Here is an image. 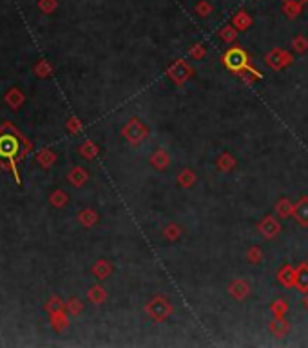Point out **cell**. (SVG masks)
<instances>
[{
    "label": "cell",
    "instance_id": "1",
    "mask_svg": "<svg viewBox=\"0 0 308 348\" xmlns=\"http://www.w3.org/2000/svg\"><path fill=\"white\" fill-rule=\"evenodd\" d=\"M223 63L228 71H234V73H240L243 71L245 67L250 65V60H249V54L245 53L241 47H230L226 49L225 54H223Z\"/></svg>",
    "mask_w": 308,
    "mask_h": 348
},
{
    "label": "cell",
    "instance_id": "2",
    "mask_svg": "<svg viewBox=\"0 0 308 348\" xmlns=\"http://www.w3.org/2000/svg\"><path fill=\"white\" fill-rule=\"evenodd\" d=\"M145 312L149 314L154 321H163V319H167L172 314V305L165 298H162V296H156V298H152L150 303H147Z\"/></svg>",
    "mask_w": 308,
    "mask_h": 348
},
{
    "label": "cell",
    "instance_id": "3",
    "mask_svg": "<svg viewBox=\"0 0 308 348\" xmlns=\"http://www.w3.org/2000/svg\"><path fill=\"white\" fill-rule=\"evenodd\" d=\"M123 136H125L131 144H141V142L149 136V129L145 125H141L136 118H132L131 122L123 127Z\"/></svg>",
    "mask_w": 308,
    "mask_h": 348
},
{
    "label": "cell",
    "instance_id": "4",
    "mask_svg": "<svg viewBox=\"0 0 308 348\" xmlns=\"http://www.w3.org/2000/svg\"><path fill=\"white\" fill-rule=\"evenodd\" d=\"M192 73H194V71H192V67H190L185 60H178V62H174L171 67H169L167 75H169V78L174 82V84L181 86V84H183L187 78L192 77Z\"/></svg>",
    "mask_w": 308,
    "mask_h": 348
},
{
    "label": "cell",
    "instance_id": "5",
    "mask_svg": "<svg viewBox=\"0 0 308 348\" xmlns=\"http://www.w3.org/2000/svg\"><path fill=\"white\" fill-rule=\"evenodd\" d=\"M265 62H267L272 69H281L292 63V56H290V53H286V51H283V49H272L270 53L267 54Z\"/></svg>",
    "mask_w": 308,
    "mask_h": 348
},
{
    "label": "cell",
    "instance_id": "6",
    "mask_svg": "<svg viewBox=\"0 0 308 348\" xmlns=\"http://www.w3.org/2000/svg\"><path fill=\"white\" fill-rule=\"evenodd\" d=\"M258 231L261 232L267 240H272V238H276L281 232V223L277 222L274 216H267L258 223Z\"/></svg>",
    "mask_w": 308,
    "mask_h": 348
},
{
    "label": "cell",
    "instance_id": "7",
    "mask_svg": "<svg viewBox=\"0 0 308 348\" xmlns=\"http://www.w3.org/2000/svg\"><path fill=\"white\" fill-rule=\"evenodd\" d=\"M277 280H279L281 285L286 287V289L297 287V270L292 268L290 265H285V267L277 272Z\"/></svg>",
    "mask_w": 308,
    "mask_h": 348
},
{
    "label": "cell",
    "instance_id": "8",
    "mask_svg": "<svg viewBox=\"0 0 308 348\" xmlns=\"http://www.w3.org/2000/svg\"><path fill=\"white\" fill-rule=\"evenodd\" d=\"M294 218L301 227H308V196H303L294 207Z\"/></svg>",
    "mask_w": 308,
    "mask_h": 348
},
{
    "label": "cell",
    "instance_id": "9",
    "mask_svg": "<svg viewBox=\"0 0 308 348\" xmlns=\"http://www.w3.org/2000/svg\"><path fill=\"white\" fill-rule=\"evenodd\" d=\"M228 292H230V296L234 299L241 301V299H245L250 294V287L247 285L243 280H236V281H232L230 287H228Z\"/></svg>",
    "mask_w": 308,
    "mask_h": 348
},
{
    "label": "cell",
    "instance_id": "10",
    "mask_svg": "<svg viewBox=\"0 0 308 348\" xmlns=\"http://www.w3.org/2000/svg\"><path fill=\"white\" fill-rule=\"evenodd\" d=\"M149 162L152 163L154 169H158V171H165V169L169 167V162H171V158H169L167 151L158 149L156 153L152 154V156H150Z\"/></svg>",
    "mask_w": 308,
    "mask_h": 348
},
{
    "label": "cell",
    "instance_id": "11",
    "mask_svg": "<svg viewBox=\"0 0 308 348\" xmlns=\"http://www.w3.org/2000/svg\"><path fill=\"white\" fill-rule=\"evenodd\" d=\"M232 26L238 29V31H245L252 26V17H250L247 11H238V13L232 17Z\"/></svg>",
    "mask_w": 308,
    "mask_h": 348
},
{
    "label": "cell",
    "instance_id": "12",
    "mask_svg": "<svg viewBox=\"0 0 308 348\" xmlns=\"http://www.w3.org/2000/svg\"><path fill=\"white\" fill-rule=\"evenodd\" d=\"M288 330H290V325L286 319H283V317H276V319L270 323V332L274 335H277V337H285V335L288 334Z\"/></svg>",
    "mask_w": 308,
    "mask_h": 348
},
{
    "label": "cell",
    "instance_id": "13",
    "mask_svg": "<svg viewBox=\"0 0 308 348\" xmlns=\"http://www.w3.org/2000/svg\"><path fill=\"white\" fill-rule=\"evenodd\" d=\"M294 207L295 205L292 203L290 199H281L276 205V213H277V216H281V218H288L294 214Z\"/></svg>",
    "mask_w": 308,
    "mask_h": 348
},
{
    "label": "cell",
    "instance_id": "14",
    "mask_svg": "<svg viewBox=\"0 0 308 348\" xmlns=\"http://www.w3.org/2000/svg\"><path fill=\"white\" fill-rule=\"evenodd\" d=\"M295 270H297V287L303 292H308V265L301 263Z\"/></svg>",
    "mask_w": 308,
    "mask_h": 348
},
{
    "label": "cell",
    "instance_id": "15",
    "mask_svg": "<svg viewBox=\"0 0 308 348\" xmlns=\"http://www.w3.org/2000/svg\"><path fill=\"white\" fill-rule=\"evenodd\" d=\"M194 181H196V174H194V171H190V169L181 171L180 176H178V183H180L181 187H185V189L190 185H194Z\"/></svg>",
    "mask_w": 308,
    "mask_h": 348
},
{
    "label": "cell",
    "instance_id": "16",
    "mask_svg": "<svg viewBox=\"0 0 308 348\" xmlns=\"http://www.w3.org/2000/svg\"><path fill=\"white\" fill-rule=\"evenodd\" d=\"M303 11V6L301 4H294V2H285L283 4V13L288 18H297Z\"/></svg>",
    "mask_w": 308,
    "mask_h": 348
},
{
    "label": "cell",
    "instance_id": "17",
    "mask_svg": "<svg viewBox=\"0 0 308 348\" xmlns=\"http://www.w3.org/2000/svg\"><path fill=\"white\" fill-rule=\"evenodd\" d=\"M217 35H219V38H221L223 42H228V44H230V42L236 40V36H238V29H236V27L230 24V26L223 27V29L217 33Z\"/></svg>",
    "mask_w": 308,
    "mask_h": 348
},
{
    "label": "cell",
    "instance_id": "18",
    "mask_svg": "<svg viewBox=\"0 0 308 348\" xmlns=\"http://www.w3.org/2000/svg\"><path fill=\"white\" fill-rule=\"evenodd\" d=\"M236 167V160L232 158L230 154H221L219 158H217V169H221V171H230V169Z\"/></svg>",
    "mask_w": 308,
    "mask_h": 348
},
{
    "label": "cell",
    "instance_id": "19",
    "mask_svg": "<svg viewBox=\"0 0 308 348\" xmlns=\"http://www.w3.org/2000/svg\"><path fill=\"white\" fill-rule=\"evenodd\" d=\"M194 11H196V13H198L201 18H205V17H208V15L212 13L214 8H212V4H210V2H207V0H199L198 4H196Z\"/></svg>",
    "mask_w": 308,
    "mask_h": 348
},
{
    "label": "cell",
    "instance_id": "20",
    "mask_svg": "<svg viewBox=\"0 0 308 348\" xmlns=\"http://www.w3.org/2000/svg\"><path fill=\"white\" fill-rule=\"evenodd\" d=\"M15 151H17V144H15L11 138H4V140L0 142V154H4V156H11Z\"/></svg>",
    "mask_w": 308,
    "mask_h": 348
},
{
    "label": "cell",
    "instance_id": "21",
    "mask_svg": "<svg viewBox=\"0 0 308 348\" xmlns=\"http://www.w3.org/2000/svg\"><path fill=\"white\" fill-rule=\"evenodd\" d=\"M272 312H274V316L276 317H283L286 312H288V303L283 301V299L274 301V303H272Z\"/></svg>",
    "mask_w": 308,
    "mask_h": 348
},
{
    "label": "cell",
    "instance_id": "22",
    "mask_svg": "<svg viewBox=\"0 0 308 348\" xmlns=\"http://www.w3.org/2000/svg\"><path fill=\"white\" fill-rule=\"evenodd\" d=\"M247 259H249L252 265H258L263 259V252L259 250V247H250L249 252H247Z\"/></svg>",
    "mask_w": 308,
    "mask_h": 348
},
{
    "label": "cell",
    "instance_id": "23",
    "mask_svg": "<svg viewBox=\"0 0 308 348\" xmlns=\"http://www.w3.org/2000/svg\"><path fill=\"white\" fill-rule=\"evenodd\" d=\"M292 45H294V49L297 51V53H304V51L308 49V40L304 36H297V38H294Z\"/></svg>",
    "mask_w": 308,
    "mask_h": 348
},
{
    "label": "cell",
    "instance_id": "24",
    "mask_svg": "<svg viewBox=\"0 0 308 348\" xmlns=\"http://www.w3.org/2000/svg\"><path fill=\"white\" fill-rule=\"evenodd\" d=\"M190 56H192V58H196V60H199V58H203L205 56V53H207V51H205V47L201 44H194L192 45V47H190Z\"/></svg>",
    "mask_w": 308,
    "mask_h": 348
},
{
    "label": "cell",
    "instance_id": "25",
    "mask_svg": "<svg viewBox=\"0 0 308 348\" xmlns=\"http://www.w3.org/2000/svg\"><path fill=\"white\" fill-rule=\"evenodd\" d=\"M163 234H165V238H167V240H178V236H180V229H178L174 223H171V225H169L167 229L163 231Z\"/></svg>",
    "mask_w": 308,
    "mask_h": 348
},
{
    "label": "cell",
    "instance_id": "26",
    "mask_svg": "<svg viewBox=\"0 0 308 348\" xmlns=\"http://www.w3.org/2000/svg\"><path fill=\"white\" fill-rule=\"evenodd\" d=\"M285 2H294V4H301V6H304L308 2V0H285Z\"/></svg>",
    "mask_w": 308,
    "mask_h": 348
},
{
    "label": "cell",
    "instance_id": "27",
    "mask_svg": "<svg viewBox=\"0 0 308 348\" xmlns=\"http://www.w3.org/2000/svg\"><path fill=\"white\" fill-rule=\"evenodd\" d=\"M304 305H306V308H308V294H306V298H304Z\"/></svg>",
    "mask_w": 308,
    "mask_h": 348
}]
</instances>
